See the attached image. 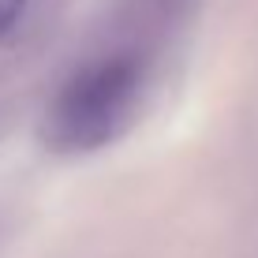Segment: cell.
Wrapping results in <instances>:
<instances>
[{"instance_id":"cell-1","label":"cell","mask_w":258,"mask_h":258,"mask_svg":"<svg viewBox=\"0 0 258 258\" xmlns=\"http://www.w3.org/2000/svg\"><path fill=\"white\" fill-rule=\"evenodd\" d=\"M142 64L135 56H101L68 79L52 97L41 142L56 154H90L109 146L135 120Z\"/></svg>"},{"instance_id":"cell-2","label":"cell","mask_w":258,"mask_h":258,"mask_svg":"<svg viewBox=\"0 0 258 258\" xmlns=\"http://www.w3.org/2000/svg\"><path fill=\"white\" fill-rule=\"evenodd\" d=\"M30 8L34 0H0V41L15 38L23 30L26 19H30Z\"/></svg>"}]
</instances>
